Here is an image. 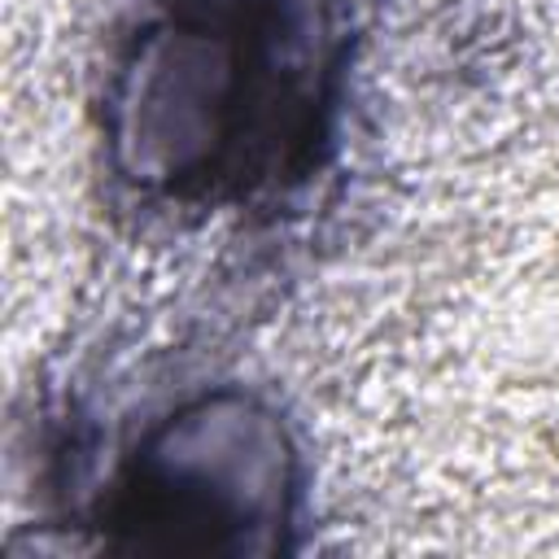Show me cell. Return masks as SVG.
<instances>
[{"label": "cell", "instance_id": "6da1fadb", "mask_svg": "<svg viewBox=\"0 0 559 559\" xmlns=\"http://www.w3.org/2000/svg\"><path fill=\"white\" fill-rule=\"evenodd\" d=\"M354 0H153L105 79V170L144 210H271L336 148Z\"/></svg>", "mask_w": 559, "mask_h": 559}, {"label": "cell", "instance_id": "7a4b0ae2", "mask_svg": "<svg viewBox=\"0 0 559 559\" xmlns=\"http://www.w3.org/2000/svg\"><path fill=\"white\" fill-rule=\"evenodd\" d=\"M301 511V459L280 411L205 384L153 411L74 507L100 546L157 555H280Z\"/></svg>", "mask_w": 559, "mask_h": 559}]
</instances>
